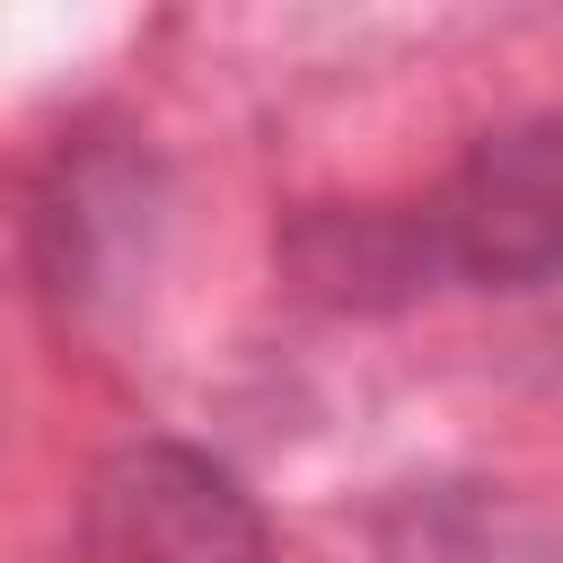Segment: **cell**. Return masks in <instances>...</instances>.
Segmentation results:
<instances>
[{"label": "cell", "instance_id": "cell-1", "mask_svg": "<svg viewBox=\"0 0 563 563\" xmlns=\"http://www.w3.org/2000/svg\"><path fill=\"white\" fill-rule=\"evenodd\" d=\"M422 255L484 290H528L563 273V123H501L484 132L440 202L422 211Z\"/></svg>", "mask_w": 563, "mask_h": 563}, {"label": "cell", "instance_id": "cell-2", "mask_svg": "<svg viewBox=\"0 0 563 563\" xmlns=\"http://www.w3.org/2000/svg\"><path fill=\"white\" fill-rule=\"evenodd\" d=\"M88 563H273V537L211 457L150 440L97 475Z\"/></svg>", "mask_w": 563, "mask_h": 563}]
</instances>
